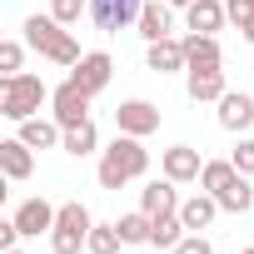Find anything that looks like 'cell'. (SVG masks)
<instances>
[{
  "label": "cell",
  "instance_id": "1",
  "mask_svg": "<svg viewBox=\"0 0 254 254\" xmlns=\"http://www.w3.org/2000/svg\"><path fill=\"white\" fill-rule=\"evenodd\" d=\"M145 170H150V150L140 145V135H115V145L100 155V190H125Z\"/></svg>",
  "mask_w": 254,
  "mask_h": 254
},
{
  "label": "cell",
  "instance_id": "2",
  "mask_svg": "<svg viewBox=\"0 0 254 254\" xmlns=\"http://www.w3.org/2000/svg\"><path fill=\"white\" fill-rule=\"evenodd\" d=\"M25 45L40 50L45 60H55V65H80V45L55 15H30L25 20Z\"/></svg>",
  "mask_w": 254,
  "mask_h": 254
},
{
  "label": "cell",
  "instance_id": "3",
  "mask_svg": "<svg viewBox=\"0 0 254 254\" xmlns=\"http://www.w3.org/2000/svg\"><path fill=\"white\" fill-rule=\"evenodd\" d=\"M50 95H55V90H45L40 75H25V70H20V75H5V85H0V115L20 125V120H30Z\"/></svg>",
  "mask_w": 254,
  "mask_h": 254
},
{
  "label": "cell",
  "instance_id": "4",
  "mask_svg": "<svg viewBox=\"0 0 254 254\" xmlns=\"http://www.w3.org/2000/svg\"><path fill=\"white\" fill-rule=\"evenodd\" d=\"M90 229H95V219H90L85 204H60L55 229H50V249L55 254H80L90 244Z\"/></svg>",
  "mask_w": 254,
  "mask_h": 254
},
{
  "label": "cell",
  "instance_id": "5",
  "mask_svg": "<svg viewBox=\"0 0 254 254\" xmlns=\"http://www.w3.org/2000/svg\"><path fill=\"white\" fill-rule=\"evenodd\" d=\"M90 90L85 85H75V80H65V85H55V95H50V115L65 125V130H75V125H85L90 120Z\"/></svg>",
  "mask_w": 254,
  "mask_h": 254
},
{
  "label": "cell",
  "instance_id": "6",
  "mask_svg": "<svg viewBox=\"0 0 254 254\" xmlns=\"http://www.w3.org/2000/svg\"><path fill=\"white\" fill-rule=\"evenodd\" d=\"M115 130L120 135H155L160 130V105H150V100H125L120 110H115Z\"/></svg>",
  "mask_w": 254,
  "mask_h": 254
},
{
  "label": "cell",
  "instance_id": "7",
  "mask_svg": "<svg viewBox=\"0 0 254 254\" xmlns=\"http://www.w3.org/2000/svg\"><path fill=\"white\" fill-rule=\"evenodd\" d=\"M140 10H145V0H90V15L100 30H130L140 25Z\"/></svg>",
  "mask_w": 254,
  "mask_h": 254
},
{
  "label": "cell",
  "instance_id": "8",
  "mask_svg": "<svg viewBox=\"0 0 254 254\" xmlns=\"http://www.w3.org/2000/svg\"><path fill=\"white\" fill-rule=\"evenodd\" d=\"M110 75H115V60H110L105 50H90V55H80V65H70V80L85 85L90 95H100V90L110 85Z\"/></svg>",
  "mask_w": 254,
  "mask_h": 254
},
{
  "label": "cell",
  "instance_id": "9",
  "mask_svg": "<svg viewBox=\"0 0 254 254\" xmlns=\"http://www.w3.org/2000/svg\"><path fill=\"white\" fill-rule=\"evenodd\" d=\"M219 125L229 135H244L254 125V95H239V90H224L219 95Z\"/></svg>",
  "mask_w": 254,
  "mask_h": 254
},
{
  "label": "cell",
  "instance_id": "10",
  "mask_svg": "<svg viewBox=\"0 0 254 254\" xmlns=\"http://www.w3.org/2000/svg\"><path fill=\"white\" fill-rule=\"evenodd\" d=\"M160 170H165L175 185H190V180H199L204 160H199V150H194V145H170V150H165V160H160Z\"/></svg>",
  "mask_w": 254,
  "mask_h": 254
},
{
  "label": "cell",
  "instance_id": "11",
  "mask_svg": "<svg viewBox=\"0 0 254 254\" xmlns=\"http://www.w3.org/2000/svg\"><path fill=\"white\" fill-rule=\"evenodd\" d=\"M180 45H185V60H190V70H219V65H224V50H219V40H214V35H199V30H190Z\"/></svg>",
  "mask_w": 254,
  "mask_h": 254
},
{
  "label": "cell",
  "instance_id": "12",
  "mask_svg": "<svg viewBox=\"0 0 254 254\" xmlns=\"http://www.w3.org/2000/svg\"><path fill=\"white\" fill-rule=\"evenodd\" d=\"M140 209H145V214H175V209H180L175 180H170V175H165V180H150V185L140 190Z\"/></svg>",
  "mask_w": 254,
  "mask_h": 254
},
{
  "label": "cell",
  "instance_id": "13",
  "mask_svg": "<svg viewBox=\"0 0 254 254\" xmlns=\"http://www.w3.org/2000/svg\"><path fill=\"white\" fill-rule=\"evenodd\" d=\"M214 214H219V199L204 190V194H190V199H180V219H185V229L190 234H199V229H209L214 224Z\"/></svg>",
  "mask_w": 254,
  "mask_h": 254
},
{
  "label": "cell",
  "instance_id": "14",
  "mask_svg": "<svg viewBox=\"0 0 254 254\" xmlns=\"http://www.w3.org/2000/svg\"><path fill=\"white\" fill-rule=\"evenodd\" d=\"M55 214H60V209H55L50 199H25V204L15 209V224H20L25 239H35L40 229H55Z\"/></svg>",
  "mask_w": 254,
  "mask_h": 254
},
{
  "label": "cell",
  "instance_id": "15",
  "mask_svg": "<svg viewBox=\"0 0 254 254\" xmlns=\"http://www.w3.org/2000/svg\"><path fill=\"white\" fill-rule=\"evenodd\" d=\"M20 140L30 145V150H50V145H60L65 140V125L50 115V120H40V115H30V120H20Z\"/></svg>",
  "mask_w": 254,
  "mask_h": 254
},
{
  "label": "cell",
  "instance_id": "16",
  "mask_svg": "<svg viewBox=\"0 0 254 254\" xmlns=\"http://www.w3.org/2000/svg\"><path fill=\"white\" fill-rule=\"evenodd\" d=\"M0 170H5V180H30V170H35V155H30V145L15 135V140H0Z\"/></svg>",
  "mask_w": 254,
  "mask_h": 254
},
{
  "label": "cell",
  "instance_id": "17",
  "mask_svg": "<svg viewBox=\"0 0 254 254\" xmlns=\"http://www.w3.org/2000/svg\"><path fill=\"white\" fill-rule=\"evenodd\" d=\"M175 5H160V0H145V10H140V35L155 45V40H170V30H175V15H170Z\"/></svg>",
  "mask_w": 254,
  "mask_h": 254
},
{
  "label": "cell",
  "instance_id": "18",
  "mask_svg": "<svg viewBox=\"0 0 254 254\" xmlns=\"http://www.w3.org/2000/svg\"><path fill=\"white\" fill-rule=\"evenodd\" d=\"M145 60H150V70H155V75H175V70H190V60H185V45H180L175 35H170V40H155Z\"/></svg>",
  "mask_w": 254,
  "mask_h": 254
},
{
  "label": "cell",
  "instance_id": "19",
  "mask_svg": "<svg viewBox=\"0 0 254 254\" xmlns=\"http://www.w3.org/2000/svg\"><path fill=\"white\" fill-rule=\"evenodd\" d=\"M185 90H190L194 105H209V100L219 105V95H224L229 85H224V70H190V85H185Z\"/></svg>",
  "mask_w": 254,
  "mask_h": 254
},
{
  "label": "cell",
  "instance_id": "20",
  "mask_svg": "<svg viewBox=\"0 0 254 254\" xmlns=\"http://www.w3.org/2000/svg\"><path fill=\"white\" fill-rule=\"evenodd\" d=\"M214 199H219V209H229V214H249V209H254V185H249V175H234Z\"/></svg>",
  "mask_w": 254,
  "mask_h": 254
},
{
  "label": "cell",
  "instance_id": "21",
  "mask_svg": "<svg viewBox=\"0 0 254 254\" xmlns=\"http://www.w3.org/2000/svg\"><path fill=\"white\" fill-rule=\"evenodd\" d=\"M185 15H190V30H199V35H214V30L229 20V10L219 5V0H194Z\"/></svg>",
  "mask_w": 254,
  "mask_h": 254
},
{
  "label": "cell",
  "instance_id": "22",
  "mask_svg": "<svg viewBox=\"0 0 254 254\" xmlns=\"http://www.w3.org/2000/svg\"><path fill=\"white\" fill-rule=\"evenodd\" d=\"M95 145H100V130H95V120H85V125H75V130H65V140H60V150H65V155H75V160L95 155Z\"/></svg>",
  "mask_w": 254,
  "mask_h": 254
},
{
  "label": "cell",
  "instance_id": "23",
  "mask_svg": "<svg viewBox=\"0 0 254 254\" xmlns=\"http://www.w3.org/2000/svg\"><path fill=\"white\" fill-rule=\"evenodd\" d=\"M185 234H190V229H185L180 209H175V214H155V229H150V244H155V249H175V244H180Z\"/></svg>",
  "mask_w": 254,
  "mask_h": 254
},
{
  "label": "cell",
  "instance_id": "24",
  "mask_svg": "<svg viewBox=\"0 0 254 254\" xmlns=\"http://www.w3.org/2000/svg\"><path fill=\"white\" fill-rule=\"evenodd\" d=\"M115 224H120V239H125V244H150V229H155V214L135 209V214H120Z\"/></svg>",
  "mask_w": 254,
  "mask_h": 254
},
{
  "label": "cell",
  "instance_id": "25",
  "mask_svg": "<svg viewBox=\"0 0 254 254\" xmlns=\"http://www.w3.org/2000/svg\"><path fill=\"white\" fill-rule=\"evenodd\" d=\"M234 175H239V170H234V160H204V170H199V190L219 194V190H224Z\"/></svg>",
  "mask_w": 254,
  "mask_h": 254
},
{
  "label": "cell",
  "instance_id": "26",
  "mask_svg": "<svg viewBox=\"0 0 254 254\" xmlns=\"http://www.w3.org/2000/svg\"><path fill=\"white\" fill-rule=\"evenodd\" d=\"M120 244H125V239H120V224H95L85 249H90V254H120Z\"/></svg>",
  "mask_w": 254,
  "mask_h": 254
},
{
  "label": "cell",
  "instance_id": "27",
  "mask_svg": "<svg viewBox=\"0 0 254 254\" xmlns=\"http://www.w3.org/2000/svg\"><path fill=\"white\" fill-rule=\"evenodd\" d=\"M50 15L60 25H75L80 15H90V0H50Z\"/></svg>",
  "mask_w": 254,
  "mask_h": 254
},
{
  "label": "cell",
  "instance_id": "28",
  "mask_svg": "<svg viewBox=\"0 0 254 254\" xmlns=\"http://www.w3.org/2000/svg\"><path fill=\"white\" fill-rule=\"evenodd\" d=\"M20 65H25V45H20V40H5V45H0V70H5V75H20Z\"/></svg>",
  "mask_w": 254,
  "mask_h": 254
},
{
  "label": "cell",
  "instance_id": "29",
  "mask_svg": "<svg viewBox=\"0 0 254 254\" xmlns=\"http://www.w3.org/2000/svg\"><path fill=\"white\" fill-rule=\"evenodd\" d=\"M229 160H234V170H239V175H254V140L244 135V140L234 145V155H229Z\"/></svg>",
  "mask_w": 254,
  "mask_h": 254
},
{
  "label": "cell",
  "instance_id": "30",
  "mask_svg": "<svg viewBox=\"0 0 254 254\" xmlns=\"http://www.w3.org/2000/svg\"><path fill=\"white\" fill-rule=\"evenodd\" d=\"M224 10H229V20L244 30V25L254 20V0H224Z\"/></svg>",
  "mask_w": 254,
  "mask_h": 254
},
{
  "label": "cell",
  "instance_id": "31",
  "mask_svg": "<svg viewBox=\"0 0 254 254\" xmlns=\"http://www.w3.org/2000/svg\"><path fill=\"white\" fill-rule=\"evenodd\" d=\"M175 254H214V249H209V239H204V234H185V239L175 244Z\"/></svg>",
  "mask_w": 254,
  "mask_h": 254
},
{
  "label": "cell",
  "instance_id": "32",
  "mask_svg": "<svg viewBox=\"0 0 254 254\" xmlns=\"http://www.w3.org/2000/svg\"><path fill=\"white\" fill-rule=\"evenodd\" d=\"M20 239H25V234H20V224H15V219H5V224H0V254H5V249H15Z\"/></svg>",
  "mask_w": 254,
  "mask_h": 254
},
{
  "label": "cell",
  "instance_id": "33",
  "mask_svg": "<svg viewBox=\"0 0 254 254\" xmlns=\"http://www.w3.org/2000/svg\"><path fill=\"white\" fill-rule=\"evenodd\" d=\"M165 5H175V10H190V5H194V0H165Z\"/></svg>",
  "mask_w": 254,
  "mask_h": 254
},
{
  "label": "cell",
  "instance_id": "34",
  "mask_svg": "<svg viewBox=\"0 0 254 254\" xmlns=\"http://www.w3.org/2000/svg\"><path fill=\"white\" fill-rule=\"evenodd\" d=\"M244 40H249V45H254V20H249V25H244Z\"/></svg>",
  "mask_w": 254,
  "mask_h": 254
},
{
  "label": "cell",
  "instance_id": "35",
  "mask_svg": "<svg viewBox=\"0 0 254 254\" xmlns=\"http://www.w3.org/2000/svg\"><path fill=\"white\" fill-rule=\"evenodd\" d=\"M5 254H25V249H20V244H15V249H5Z\"/></svg>",
  "mask_w": 254,
  "mask_h": 254
},
{
  "label": "cell",
  "instance_id": "36",
  "mask_svg": "<svg viewBox=\"0 0 254 254\" xmlns=\"http://www.w3.org/2000/svg\"><path fill=\"white\" fill-rule=\"evenodd\" d=\"M239 254H254V244H249V249H239Z\"/></svg>",
  "mask_w": 254,
  "mask_h": 254
}]
</instances>
